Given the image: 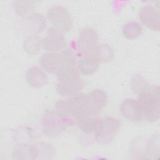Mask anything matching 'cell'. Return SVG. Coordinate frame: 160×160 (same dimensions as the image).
Returning a JSON list of instances; mask_svg holds the SVG:
<instances>
[{"instance_id": "cell-22", "label": "cell", "mask_w": 160, "mask_h": 160, "mask_svg": "<svg viewBox=\"0 0 160 160\" xmlns=\"http://www.w3.org/2000/svg\"><path fill=\"white\" fill-rule=\"evenodd\" d=\"M36 2L33 1H13L12 8L16 14L21 16H27L31 14Z\"/></svg>"}, {"instance_id": "cell-14", "label": "cell", "mask_w": 160, "mask_h": 160, "mask_svg": "<svg viewBox=\"0 0 160 160\" xmlns=\"http://www.w3.org/2000/svg\"><path fill=\"white\" fill-rule=\"evenodd\" d=\"M32 145L33 159H51L56 154V149L51 144L39 142Z\"/></svg>"}, {"instance_id": "cell-20", "label": "cell", "mask_w": 160, "mask_h": 160, "mask_svg": "<svg viewBox=\"0 0 160 160\" xmlns=\"http://www.w3.org/2000/svg\"><path fill=\"white\" fill-rule=\"evenodd\" d=\"M122 32L126 38L135 39L143 34V28L140 22L136 21H130L123 25Z\"/></svg>"}, {"instance_id": "cell-23", "label": "cell", "mask_w": 160, "mask_h": 160, "mask_svg": "<svg viewBox=\"0 0 160 160\" xmlns=\"http://www.w3.org/2000/svg\"><path fill=\"white\" fill-rule=\"evenodd\" d=\"M94 105L101 111L108 104V97L106 92L101 89H96L88 94Z\"/></svg>"}, {"instance_id": "cell-13", "label": "cell", "mask_w": 160, "mask_h": 160, "mask_svg": "<svg viewBox=\"0 0 160 160\" xmlns=\"http://www.w3.org/2000/svg\"><path fill=\"white\" fill-rule=\"evenodd\" d=\"M26 80L28 84L34 88H41L46 86L48 78L44 71L38 66L28 68L26 72Z\"/></svg>"}, {"instance_id": "cell-9", "label": "cell", "mask_w": 160, "mask_h": 160, "mask_svg": "<svg viewBox=\"0 0 160 160\" xmlns=\"http://www.w3.org/2000/svg\"><path fill=\"white\" fill-rule=\"evenodd\" d=\"M45 17L40 13H31L26 16L22 21V30L28 36L38 35L46 28Z\"/></svg>"}, {"instance_id": "cell-21", "label": "cell", "mask_w": 160, "mask_h": 160, "mask_svg": "<svg viewBox=\"0 0 160 160\" xmlns=\"http://www.w3.org/2000/svg\"><path fill=\"white\" fill-rule=\"evenodd\" d=\"M42 46V39L39 35H31L26 37L23 41V49L29 55H36Z\"/></svg>"}, {"instance_id": "cell-16", "label": "cell", "mask_w": 160, "mask_h": 160, "mask_svg": "<svg viewBox=\"0 0 160 160\" xmlns=\"http://www.w3.org/2000/svg\"><path fill=\"white\" fill-rule=\"evenodd\" d=\"M91 56L94 58L99 63H107L113 59L114 52L111 46L106 43H102L96 46Z\"/></svg>"}, {"instance_id": "cell-19", "label": "cell", "mask_w": 160, "mask_h": 160, "mask_svg": "<svg viewBox=\"0 0 160 160\" xmlns=\"http://www.w3.org/2000/svg\"><path fill=\"white\" fill-rule=\"evenodd\" d=\"M152 86L141 74H135L131 79V88L137 96L150 91Z\"/></svg>"}, {"instance_id": "cell-8", "label": "cell", "mask_w": 160, "mask_h": 160, "mask_svg": "<svg viewBox=\"0 0 160 160\" xmlns=\"http://www.w3.org/2000/svg\"><path fill=\"white\" fill-rule=\"evenodd\" d=\"M66 45L65 38L61 31L53 27L48 28L45 37L42 39V48L45 51L51 52L62 51Z\"/></svg>"}, {"instance_id": "cell-3", "label": "cell", "mask_w": 160, "mask_h": 160, "mask_svg": "<svg viewBox=\"0 0 160 160\" xmlns=\"http://www.w3.org/2000/svg\"><path fill=\"white\" fill-rule=\"evenodd\" d=\"M73 120L72 116L61 115L56 111H48L42 119L43 132L48 137L58 136L73 123Z\"/></svg>"}, {"instance_id": "cell-7", "label": "cell", "mask_w": 160, "mask_h": 160, "mask_svg": "<svg viewBox=\"0 0 160 160\" xmlns=\"http://www.w3.org/2000/svg\"><path fill=\"white\" fill-rule=\"evenodd\" d=\"M141 22L150 30L159 31L160 29V12L159 6L146 4L138 12Z\"/></svg>"}, {"instance_id": "cell-17", "label": "cell", "mask_w": 160, "mask_h": 160, "mask_svg": "<svg viewBox=\"0 0 160 160\" xmlns=\"http://www.w3.org/2000/svg\"><path fill=\"white\" fill-rule=\"evenodd\" d=\"M99 68V62L92 56L82 57L78 62V69L84 76H90L95 73Z\"/></svg>"}, {"instance_id": "cell-11", "label": "cell", "mask_w": 160, "mask_h": 160, "mask_svg": "<svg viewBox=\"0 0 160 160\" xmlns=\"http://www.w3.org/2000/svg\"><path fill=\"white\" fill-rule=\"evenodd\" d=\"M81 106V93L66 99H59L55 104V111L59 114L75 118Z\"/></svg>"}, {"instance_id": "cell-10", "label": "cell", "mask_w": 160, "mask_h": 160, "mask_svg": "<svg viewBox=\"0 0 160 160\" xmlns=\"http://www.w3.org/2000/svg\"><path fill=\"white\" fill-rule=\"evenodd\" d=\"M119 110L122 116L129 121L140 122L144 119L142 107L138 99L134 98L124 99L120 104Z\"/></svg>"}, {"instance_id": "cell-6", "label": "cell", "mask_w": 160, "mask_h": 160, "mask_svg": "<svg viewBox=\"0 0 160 160\" xmlns=\"http://www.w3.org/2000/svg\"><path fill=\"white\" fill-rule=\"evenodd\" d=\"M98 34L91 28L82 29L76 41L77 51L82 57L91 55L94 48L98 44Z\"/></svg>"}, {"instance_id": "cell-2", "label": "cell", "mask_w": 160, "mask_h": 160, "mask_svg": "<svg viewBox=\"0 0 160 160\" xmlns=\"http://www.w3.org/2000/svg\"><path fill=\"white\" fill-rule=\"evenodd\" d=\"M86 83L78 71L58 74L56 89L58 93L64 97H70L80 92Z\"/></svg>"}, {"instance_id": "cell-12", "label": "cell", "mask_w": 160, "mask_h": 160, "mask_svg": "<svg viewBox=\"0 0 160 160\" xmlns=\"http://www.w3.org/2000/svg\"><path fill=\"white\" fill-rule=\"evenodd\" d=\"M39 63L44 71L58 74L60 70L61 54L58 52H48L39 58Z\"/></svg>"}, {"instance_id": "cell-1", "label": "cell", "mask_w": 160, "mask_h": 160, "mask_svg": "<svg viewBox=\"0 0 160 160\" xmlns=\"http://www.w3.org/2000/svg\"><path fill=\"white\" fill-rule=\"evenodd\" d=\"M159 86H153L150 91L137 96L142 107L143 118L148 122H156L159 119Z\"/></svg>"}, {"instance_id": "cell-18", "label": "cell", "mask_w": 160, "mask_h": 160, "mask_svg": "<svg viewBox=\"0 0 160 160\" xmlns=\"http://www.w3.org/2000/svg\"><path fill=\"white\" fill-rule=\"evenodd\" d=\"M99 119L98 116H81L76 119V123L81 131L90 134L96 131Z\"/></svg>"}, {"instance_id": "cell-5", "label": "cell", "mask_w": 160, "mask_h": 160, "mask_svg": "<svg viewBox=\"0 0 160 160\" xmlns=\"http://www.w3.org/2000/svg\"><path fill=\"white\" fill-rule=\"evenodd\" d=\"M47 17L52 27L62 33L69 32L72 28V19L68 10L62 6L54 5L47 11Z\"/></svg>"}, {"instance_id": "cell-15", "label": "cell", "mask_w": 160, "mask_h": 160, "mask_svg": "<svg viewBox=\"0 0 160 160\" xmlns=\"http://www.w3.org/2000/svg\"><path fill=\"white\" fill-rule=\"evenodd\" d=\"M60 54L61 66L58 74L77 71L78 64L76 57L71 49H66L63 50Z\"/></svg>"}, {"instance_id": "cell-24", "label": "cell", "mask_w": 160, "mask_h": 160, "mask_svg": "<svg viewBox=\"0 0 160 160\" xmlns=\"http://www.w3.org/2000/svg\"><path fill=\"white\" fill-rule=\"evenodd\" d=\"M12 156L16 159H33L32 145L27 143L17 144L13 149Z\"/></svg>"}, {"instance_id": "cell-4", "label": "cell", "mask_w": 160, "mask_h": 160, "mask_svg": "<svg viewBox=\"0 0 160 160\" xmlns=\"http://www.w3.org/2000/svg\"><path fill=\"white\" fill-rule=\"evenodd\" d=\"M121 121L114 117L100 118L94 133L96 141L100 145H106L112 141L121 128Z\"/></svg>"}]
</instances>
